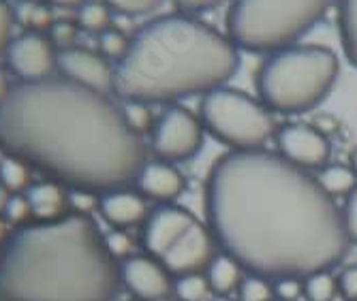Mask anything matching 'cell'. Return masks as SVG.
<instances>
[{"label":"cell","mask_w":357,"mask_h":301,"mask_svg":"<svg viewBox=\"0 0 357 301\" xmlns=\"http://www.w3.org/2000/svg\"><path fill=\"white\" fill-rule=\"evenodd\" d=\"M24 20H26V24H28V26L41 30V28H47V26H50L52 15H50V11H47L45 7H39V5H28V7L24 9Z\"/></svg>","instance_id":"35"},{"label":"cell","mask_w":357,"mask_h":301,"mask_svg":"<svg viewBox=\"0 0 357 301\" xmlns=\"http://www.w3.org/2000/svg\"><path fill=\"white\" fill-rule=\"evenodd\" d=\"M334 0H231L227 37L238 49L272 54L296 45L328 13Z\"/></svg>","instance_id":"6"},{"label":"cell","mask_w":357,"mask_h":301,"mask_svg":"<svg viewBox=\"0 0 357 301\" xmlns=\"http://www.w3.org/2000/svg\"><path fill=\"white\" fill-rule=\"evenodd\" d=\"M73 39H75V28L71 24H58L52 28V43L60 45V49L71 47Z\"/></svg>","instance_id":"37"},{"label":"cell","mask_w":357,"mask_h":301,"mask_svg":"<svg viewBox=\"0 0 357 301\" xmlns=\"http://www.w3.org/2000/svg\"><path fill=\"white\" fill-rule=\"evenodd\" d=\"M206 137V128L197 114L182 105H169L154 120L152 150L158 160L184 162L199 154Z\"/></svg>","instance_id":"8"},{"label":"cell","mask_w":357,"mask_h":301,"mask_svg":"<svg viewBox=\"0 0 357 301\" xmlns=\"http://www.w3.org/2000/svg\"><path fill=\"white\" fill-rule=\"evenodd\" d=\"M238 301H274V282L259 274H244L238 291Z\"/></svg>","instance_id":"24"},{"label":"cell","mask_w":357,"mask_h":301,"mask_svg":"<svg viewBox=\"0 0 357 301\" xmlns=\"http://www.w3.org/2000/svg\"><path fill=\"white\" fill-rule=\"evenodd\" d=\"M58 52L54 49L52 39L41 32H26V35L11 41L7 49L9 69L22 77V82H43L50 79L56 66Z\"/></svg>","instance_id":"11"},{"label":"cell","mask_w":357,"mask_h":301,"mask_svg":"<svg viewBox=\"0 0 357 301\" xmlns=\"http://www.w3.org/2000/svg\"><path fill=\"white\" fill-rule=\"evenodd\" d=\"M103 240H105V246H107V250H109V254L114 258H128V256H133L135 242H133V238L128 236L124 229H116V231L107 233Z\"/></svg>","instance_id":"29"},{"label":"cell","mask_w":357,"mask_h":301,"mask_svg":"<svg viewBox=\"0 0 357 301\" xmlns=\"http://www.w3.org/2000/svg\"><path fill=\"white\" fill-rule=\"evenodd\" d=\"M77 20H79V26L88 32H96V35H101L105 32L112 24V13H109V7L105 3H84L79 7V13H77Z\"/></svg>","instance_id":"25"},{"label":"cell","mask_w":357,"mask_h":301,"mask_svg":"<svg viewBox=\"0 0 357 301\" xmlns=\"http://www.w3.org/2000/svg\"><path fill=\"white\" fill-rule=\"evenodd\" d=\"M174 295L178 301H210L214 295L204 274H186L174 280Z\"/></svg>","instance_id":"23"},{"label":"cell","mask_w":357,"mask_h":301,"mask_svg":"<svg viewBox=\"0 0 357 301\" xmlns=\"http://www.w3.org/2000/svg\"><path fill=\"white\" fill-rule=\"evenodd\" d=\"M101 212L109 224L116 229H131L148 218V206L146 199L139 192H131L128 188L105 192L101 199Z\"/></svg>","instance_id":"16"},{"label":"cell","mask_w":357,"mask_h":301,"mask_svg":"<svg viewBox=\"0 0 357 301\" xmlns=\"http://www.w3.org/2000/svg\"><path fill=\"white\" fill-rule=\"evenodd\" d=\"M244 274L246 272L242 270V265L222 250L214 254V258L204 270V276L210 284V291L216 297H231L238 291Z\"/></svg>","instance_id":"18"},{"label":"cell","mask_w":357,"mask_h":301,"mask_svg":"<svg viewBox=\"0 0 357 301\" xmlns=\"http://www.w3.org/2000/svg\"><path fill=\"white\" fill-rule=\"evenodd\" d=\"M5 216H7L11 222H15V224L26 222V220L32 216L28 199L22 196V194H13V196L7 201V206H5Z\"/></svg>","instance_id":"33"},{"label":"cell","mask_w":357,"mask_h":301,"mask_svg":"<svg viewBox=\"0 0 357 301\" xmlns=\"http://www.w3.org/2000/svg\"><path fill=\"white\" fill-rule=\"evenodd\" d=\"M276 154L304 171H321L330 164L332 144L321 128L306 122H287L276 128Z\"/></svg>","instance_id":"9"},{"label":"cell","mask_w":357,"mask_h":301,"mask_svg":"<svg viewBox=\"0 0 357 301\" xmlns=\"http://www.w3.org/2000/svg\"><path fill=\"white\" fill-rule=\"evenodd\" d=\"M52 5H58V7H82L84 5V0H50Z\"/></svg>","instance_id":"39"},{"label":"cell","mask_w":357,"mask_h":301,"mask_svg":"<svg viewBox=\"0 0 357 301\" xmlns=\"http://www.w3.org/2000/svg\"><path fill=\"white\" fill-rule=\"evenodd\" d=\"M124 118L131 126L133 132L137 135H146V132H152V126H154V116L150 111V105H144V103H126L124 107Z\"/></svg>","instance_id":"27"},{"label":"cell","mask_w":357,"mask_h":301,"mask_svg":"<svg viewBox=\"0 0 357 301\" xmlns=\"http://www.w3.org/2000/svg\"><path fill=\"white\" fill-rule=\"evenodd\" d=\"M128 43H131V39H126L120 30L107 28L105 32H101V35H99V54L103 58H107V60L120 62L122 56L128 49Z\"/></svg>","instance_id":"26"},{"label":"cell","mask_w":357,"mask_h":301,"mask_svg":"<svg viewBox=\"0 0 357 301\" xmlns=\"http://www.w3.org/2000/svg\"><path fill=\"white\" fill-rule=\"evenodd\" d=\"M11 26H13V13L5 0H0V56L7 54L11 45Z\"/></svg>","instance_id":"34"},{"label":"cell","mask_w":357,"mask_h":301,"mask_svg":"<svg viewBox=\"0 0 357 301\" xmlns=\"http://www.w3.org/2000/svg\"><path fill=\"white\" fill-rule=\"evenodd\" d=\"M216 240L206 222L197 220L184 236L163 254L160 263L167 267V272L178 278L186 274H204L208 263L216 254Z\"/></svg>","instance_id":"10"},{"label":"cell","mask_w":357,"mask_h":301,"mask_svg":"<svg viewBox=\"0 0 357 301\" xmlns=\"http://www.w3.org/2000/svg\"><path fill=\"white\" fill-rule=\"evenodd\" d=\"M340 214H342V224H344L349 242L357 244V186L344 196V206Z\"/></svg>","instance_id":"30"},{"label":"cell","mask_w":357,"mask_h":301,"mask_svg":"<svg viewBox=\"0 0 357 301\" xmlns=\"http://www.w3.org/2000/svg\"><path fill=\"white\" fill-rule=\"evenodd\" d=\"M120 282L139 301H163L174 295V276L156 256H128L120 265Z\"/></svg>","instance_id":"12"},{"label":"cell","mask_w":357,"mask_h":301,"mask_svg":"<svg viewBox=\"0 0 357 301\" xmlns=\"http://www.w3.org/2000/svg\"><path fill=\"white\" fill-rule=\"evenodd\" d=\"M274 282V301H300L304 299L302 278H278Z\"/></svg>","instance_id":"31"},{"label":"cell","mask_w":357,"mask_h":301,"mask_svg":"<svg viewBox=\"0 0 357 301\" xmlns=\"http://www.w3.org/2000/svg\"><path fill=\"white\" fill-rule=\"evenodd\" d=\"M340 60L323 45H291L272 52L259 64L255 86L259 100L282 116H298L319 107L334 90Z\"/></svg>","instance_id":"5"},{"label":"cell","mask_w":357,"mask_h":301,"mask_svg":"<svg viewBox=\"0 0 357 301\" xmlns=\"http://www.w3.org/2000/svg\"><path fill=\"white\" fill-rule=\"evenodd\" d=\"M338 32L347 62L357 69V0H338Z\"/></svg>","instance_id":"19"},{"label":"cell","mask_w":357,"mask_h":301,"mask_svg":"<svg viewBox=\"0 0 357 301\" xmlns=\"http://www.w3.org/2000/svg\"><path fill=\"white\" fill-rule=\"evenodd\" d=\"M197 222L188 210L178 206H163L148 214L144 222V248L150 256L163 258V254Z\"/></svg>","instance_id":"14"},{"label":"cell","mask_w":357,"mask_h":301,"mask_svg":"<svg viewBox=\"0 0 357 301\" xmlns=\"http://www.w3.org/2000/svg\"><path fill=\"white\" fill-rule=\"evenodd\" d=\"M210 301H238V299H231V297H216V295H214Z\"/></svg>","instance_id":"42"},{"label":"cell","mask_w":357,"mask_h":301,"mask_svg":"<svg viewBox=\"0 0 357 301\" xmlns=\"http://www.w3.org/2000/svg\"><path fill=\"white\" fill-rule=\"evenodd\" d=\"M165 0H105V5L122 15L128 17H139V15H148L152 11H156Z\"/></svg>","instance_id":"28"},{"label":"cell","mask_w":357,"mask_h":301,"mask_svg":"<svg viewBox=\"0 0 357 301\" xmlns=\"http://www.w3.org/2000/svg\"><path fill=\"white\" fill-rule=\"evenodd\" d=\"M5 236H7V226H5V222L0 220V242L5 240Z\"/></svg>","instance_id":"41"},{"label":"cell","mask_w":357,"mask_h":301,"mask_svg":"<svg viewBox=\"0 0 357 301\" xmlns=\"http://www.w3.org/2000/svg\"><path fill=\"white\" fill-rule=\"evenodd\" d=\"M0 182L13 194H20L30 188V169L28 162L17 156H7L0 162Z\"/></svg>","instance_id":"22"},{"label":"cell","mask_w":357,"mask_h":301,"mask_svg":"<svg viewBox=\"0 0 357 301\" xmlns=\"http://www.w3.org/2000/svg\"><path fill=\"white\" fill-rule=\"evenodd\" d=\"M26 199L30 203V212L39 222H54L64 218L69 210L71 199L58 182H41L32 184L26 190Z\"/></svg>","instance_id":"17"},{"label":"cell","mask_w":357,"mask_h":301,"mask_svg":"<svg viewBox=\"0 0 357 301\" xmlns=\"http://www.w3.org/2000/svg\"><path fill=\"white\" fill-rule=\"evenodd\" d=\"M9 92H11L9 79H7L5 71H3V69H0V105H3V103H5V100H7Z\"/></svg>","instance_id":"38"},{"label":"cell","mask_w":357,"mask_h":301,"mask_svg":"<svg viewBox=\"0 0 357 301\" xmlns=\"http://www.w3.org/2000/svg\"><path fill=\"white\" fill-rule=\"evenodd\" d=\"M336 282H338V295L344 301H357V263L347 265L336 276Z\"/></svg>","instance_id":"32"},{"label":"cell","mask_w":357,"mask_h":301,"mask_svg":"<svg viewBox=\"0 0 357 301\" xmlns=\"http://www.w3.org/2000/svg\"><path fill=\"white\" fill-rule=\"evenodd\" d=\"M306 301H334L338 295V282L332 270H319L302 278Z\"/></svg>","instance_id":"21"},{"label":"cell","mask_w":357,"mask_h":301,"mask_svg":"<svg viewBox=\"0 0 357 301\" xmlns=\"http://www.w3.org/2000/svg\"><path fill=\"white\" fill-rule=\"evenodd\" d=\"M240 69V49L210 24L174 13L146 24L114 64V92L126 103L172 105L227 86Z\"/></svg>","instance_id":"3"},{"label":"cell","mask_w":357,"mask_h":301,"mask_svg":"<svg viewBox=\"0 0 357 301\" xmlns=\"http://www.w3.org/2000/svg\"><path fill=\"white\" fill-rule=\"evenodd\" d=\"M206 224L242 270L270 280L332 270L351 242L317 176L266 148L229 150L206 180Z\"/></svg>","instance_id":"1"},{"label":"cell","mask_w":357,"mask_h":301,"mask_svg":"<svg viewBox=\"0 0 357 301\" xmlns=\"http://www.w3.org/2000/svg\"><path fill=\"white\" fill-rule=\"evenodd\" d=\"M225 0H176V7L180 9V13H202L208 9H214L218 5H222Z\"/></svg>","instance_id":"36"},{"label":"cell","mask_w":357,"mask_h":301,"mask_svg":"<svg viewBox=\"0 0 357 301\" xmlns=\"http://www.w3.org/2000/svg\"><path fill=\"white\" fill-rule=\"evenodd\" d=\"M317 182L332 199H336V196H347L357 186V176L353 173L349 164L330 162L321 171H317Z\"/></svg>","instance_id":"20"},{"label":"cell","mask_w":357,"mask_h":301,"mask_svg":"<svg viewBox=\"0 0 357 301\" xmlns=\"http://www.w3.org/2000/svg\"><path fill=\"white\" fill-rule=\"evenodd\" d=\"M56 66L64 79L96 92H114V66L99 52L82 47L58 49Z\"/></svg>","instance_id":"13"},{"label":"cell","mask_w":357,"mask_h":301,"mask_svg":"<svg viewBox=\"0 0 357 301\" xmlns=\"http://www.w3.org/2000/svg\"><path fill=\"white\" fill-rule=\"evenodd\" d=\"M0 146L60 182L103 194L135 184L148 162L124 109L64 77L11 88L0 105Z\"/></svg>","instance_id":"2"},{"label":"cell","mask_w":357,"mask_h":301,"mask_svg":"<svg viewBox=\"0 0 357 301\" xmlns=\"http://www.w3.org/2000/svg\"><path fill=\"white\" fill-rule=\"evenodd\" d=\"M120 267L86 216L24 226L0 256V291L13 301H109Z\"/></svg>","instance_id":"4"},{"label":"cell","mask_w":357,"mask_h":301,"mask_svg":"<svg viewBox=\"0 0 357 301\" xmlns=\"http://www.w3.org/2000/svg\"><path fill=\"white\" fill-rule=\"evenodd\" d=\"M139 194L144 199H154L160 203H172L178 199L186 186L182 171L174 162L167 160H152L142 167V171L135 180Z\"/></svg>","instance_id":"15"},{"label":"cell","mask_w":357,"mask_h":301,"mask_svg":"<svg viewBox=\"0 0 357 301\" xmlns=\"http://www.w3.org/2000/svg\"><path fill=\"white\" fill-rule=\"evenodd\" d=\"M199 120L206 132L231 150H259L276 135L274 114L244 90L220 86L204 94Z\"/></svg>","instance_id":"7"},{"label":"cell","mask_w":357,"mask_h":301,"mask_svg":"<svg viewBox=\"0 0 357 301\" xmlns=\"http://www.w3.org/2000/svg\"><path fill=\"white\" fill-rule=\"evenodd\" d=\"M349 167H351V169H353V173L357 176V148L351 152V156H349Z\"/></svg>","instance_id":"40"}]
</instances>
